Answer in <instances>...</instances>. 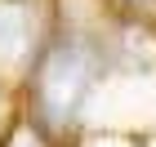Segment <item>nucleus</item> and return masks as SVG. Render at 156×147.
<instances>
[{"instance_id":"obj_3","label":"nucleus","mask_w":156,"mask_h":147,"mask_svg":"<svg viewBox=\"0 0 156 147\" xmlns=\"http://www.w3.org/2000/svg\"><path fill=\"white\" fill-rule=\"evenodd\" d=\"M13 147H36V143H31V138H18V143H13Z\"/></svg>"},{"instance_id":"obj_2","label":"nucleus","mask_w":156,"mask_h":147,"mask_svg":"<svg viewBox=\"0 0 156 147\" xmlns=\"http://www.w3.org/2000/svg\"><path fill=\"white\" fill-rule=\"evenodd\" d=\"M27 36H31L27 9L18 0H0V58H18L27 49Z\"/></svg>"},{"instance_id":"obj_1","label":"nucleus","mask_w":156,"mask_h":147,"mask_svg":"<svg viewBox=\"0 0 156 147\" xmlns=\"http://www.w3.org/2000/svg\"><path fill=\"white\" fill-rule=\"evenodd\" d=\"M89 85H94V58L89 49L76 45V40H58L40 58L36 72V107L54 129L72 125L80 116L85 98H89Z\"/></svg>"}]
</instances>
